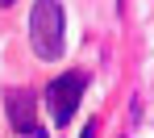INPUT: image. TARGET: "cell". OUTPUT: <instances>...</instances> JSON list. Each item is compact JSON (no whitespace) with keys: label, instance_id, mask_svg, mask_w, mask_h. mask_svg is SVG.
<instances>
[{"label":"cell","instance_id":"6da1fadb","mask_svg":"<svg viewBox=\"0 0 154 138\" xmlns=\"http://www.w3.org/2000/svg\"><path fill=\"white\" fill-rule=\"evenodd\" d=\"M67 29V17H63V0H33V13H29V42H33V55L54 63L63 59V38Z\"/></svg>","mask_w":154,"mask_h":138},{"label":"cell","instance_id":"3957f363","mask_svg":"<svg viewBox=\"0 0 154 138\" xmlns=\"http://www.w3.org/2000/svg\"><path fill=\"white\" fill-rule=\"evenodd\" d=\"M4 109H8V121L17 134H29V138H46L38 117H33V92L29 88H8L4 92Z\"/></svg>","mask_w":154,"mask_h":138},{"label":"cell","instance_id":"5b68a950","mask_svg":"<svg viewBox=\"0 0 154 138\" xmlns=\"http://www.w3.org/2000/svg\"><path fill=\"white\" fill-rule=\"evenodd\" d=\"M0 4H17V0H0Z\"/></svg>","mask_w":154,"mask_h":138},{"label":"cell","instance_id":"7a4b0ae2","mask_svg":"<svg viewBox=\"0 0 154 138\" xmlns=\"http://www.w3.org/2000/svg\"><path fill=\"white\" fill-rule=\"evenodd\" d=\"M88 88V75L83 71H67V75H54L50 88H46V113H50L54 130H63L79 109V96Z\"/></svg>","mask_w":154,"mask_h":138},{"label":"cell","instance_id":"277c9868","mask_svg":"<svg viewBox=\"0 0 154 138\" xmlns=\"http://www.w3.org/2000/svg\"><path fill=\"white\" fill-rule=\"evenodd\" d=\"M79 138H96V121H88V130H83Z\"/></svg>","mask_w":154,"mask_h":138}]
</instances>
